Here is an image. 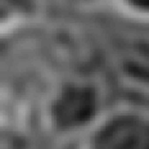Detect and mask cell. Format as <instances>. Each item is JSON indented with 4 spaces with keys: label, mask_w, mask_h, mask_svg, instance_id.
Here are the masks:
<instances>
[{
    "label": "cell",
    "mask_w": 149,
    "mask_h": 149,
    "mask_svg": "<svg viewBox=\"0 0 149 149\" xmlns=\"http://www.w3.org/2000/svg\"><path fill=\"white\" fill-rule=\"evenodd\" d=\"M89 149H149V116L133 111L111 115L93 132Z\"/></svg>",
    "instance_id": "6da1fadb"
}]
</instances>
